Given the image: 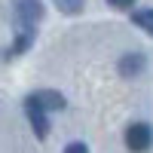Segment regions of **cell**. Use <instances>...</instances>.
<instances>
[{
  "label": "cell",
  "mask_w": 153,
  "mask_h": 153,
  "mask_svg": "<svg viewBox=\"0 0 153 153\" xmlns=\"http://www.w3.org/2000/svg\"><path fill=\"white\" fill-rule=\"evenodd\" d=\"M55 6L65 12V16H76L83 9V0H55Z\"/></svg>",
  "instance_id": "cell-8"
},
{
  "label": "cell",
  "mask_w": 153,
  "mask_h": 153,
  "mask_svg": "<svg viewBox=\"0 0 153 153\" xmlns=\"http://www.w3.org/2000/svg\"><path fill=\"white\" fill-rule=\"evenodd\" d=\"M46 9L40 0H16L12 3V22H16V31H37V25L43 22Z\"/></svg>",
  "instance_id": "cell-1"
},
{
  "label": "cell",
  "mask_w": 153,
  "mask_h": 153,
  "mask_svg": "<svg viewBox=\"0 0 153 153\" xmlns=\"http://www.w3.org/2000/svg\"><path fill=\"white\" fill-rule=\"evenodd\" d=\"M25 113H28V123H31V129L37 138H46L49 135V120H46V113L40 107H34V104H25Z\"/></svg>",
  "instance_id": "cell-5"
},
{
  "label": "cell",
  "mask_w": 153,
  "mask_h": 153,
  "mask_svg": "<svg viewBox=\"0 0 153 153\" xmlns=\"http://www.w3.org/2000/svg\"><path fill=\"white\" fill-rule=\"evenodd\" d=\"M110 6H117V9H132V3L135 0H107Z\"/></svg>",
  "instance_id": "cell-10"
},
{
  "label": "cell",
  "mask_w": 153,
  "mask_h": 153,
  "mask_svg": "<svg viewBox=\"0 0 153 153\" xmlns=\"http://www.w3.org/2000/svg\"><path fill=\"white\" fill-rule=\"evenodd\" d=\"M65 153H89V147H86L83 141H71V144L65 147Z\"/></svg>",
  "instance_id": "cell-9"
},
{
  "label": "cell",
  "mask_w": 153,
  "mask_h": 153,
  "mask_svg": "<svg viewBox=\"0 0 153 153\" xmlns=\"http://www.w3.org/2000/svg\"><path fill=\"white\" fill-rule=\"evenodd\" d=\"M25 104L40 107L43 113L46 110H61V107H65V95L55 92V89H37V92H31L28 98H25Z\"/></svg>",
  "instance_id": "cell-3"
},
{
  "label": "cell",
  "mask_w": 153,
  "mask_h": 153,
  "mask_svg": "<svg viewBox=\"0 0 153 153\" xmlns=\"http://www.w3.org/2000/svg\"><path fill=\"white\" fill-rule=\"evenodd\" d=\"M132 25H138L144 34L153 37V9H135L132 12Z\"/></svg>",
  "instance_id": "cell-7"
},
{
  "label": "cell",
  "mask_w": 153,
  "mask_h": 153,
  "mask_svg": "<svg viewBox=\"0 0 153 153\" xmlns=\"http://www.w3.org/2000/svg\"><path fill=\"white\" fill-rule=\"evenodd\" d=\"M144 68H147L144 52H126V55L117 61V71H120L123 76H138V74H144Z\"/></svg>",
  "instance_id": "cell-4"
},
{
  "label": "cell",
  "mask_w": 153,
  "mask_h": 153,
  "mask_svg": "<svg viewBox=\"0 0 153 153\" xmlns=\"http://www.w3.org/2000/svg\"><path fill=\"white\" fill-rule=\"evenodd\" d=\"M150 144H153V129L147 123H132L126 129V147L132 153H144V150H150Z\"/></svg>",
  "instance_id": "cell-2"
},
{
  "label": "cell",
  "mask_w": 153,
  "mask_h": 153,
  "mask_svg": "<svg viewBox=\"0 0 153 153\" xmlns=\"http://www.w3.org/2000/svg\"><path fill=\"white\" fill-rule=\"evenodd\" d=\"M34 40H37V31H16V40H12L9 52H6V58H12V55H22V52H28V49L34 46Z\"/></svg>",
  "instance_id": "cell-6"
}]
</instances>
